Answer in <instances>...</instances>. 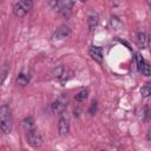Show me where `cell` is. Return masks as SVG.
<instances>
[{"instance_id": "cell-1", "label": "cell", "mask_w": 151, "mask_h": 151, "mask_svg": "<svg viewBox=\"0 0 151 151\" xmlns=\"http://www.w3.org/2000/svg\"><path fill=\"white\" fill-rule=\"evenodd\" d=\"M12 111L8 105H1L0 106V130L2 133L8 134L12 131Z\"/></svg>"}, {"instance_id": "cell-2", "label": "cell", "mask_w": 151, "mask_h": 151, "mask_svg": "<svg viewBox=\"0 0 151 151\" xmlns=\"http://www.w3.org/2000/svg\"><path fill=\"white\" fill-rule=\"evenodd\" d=\"M33 8V0H20L13 6V14L17 18H24Z\"/></svg>"}, {"instance_id": "cell-3", "label": "cell", "mask_w": 151, "mask_h": 151, "mask_svg": "<svg viewBox=\"0 0 151 151\" xmlns=\"http://www.w3.org/2000/svg\"><path fill=\"white\" fill-rule=\"evenodd\" d=\"M26 140L34 149H38L42 145V137L35 129L29 130V131L26 132Z\"/></svg>"}, {"instance_id": "cell-4", "label": "cell", "mask_w": 151, "mask_h": 151, "mask_svg": "<svg viewBox=\"0 0 151 151\" xmlns=\"http://www.w3.org/2000/svg\"><path fill=\"white\" fill-rule=\"evenodd\" d=\"M136 64H137V68H138V71H139L143 76L149 77V76L151 74V67H150V64H149L147 61H145L144 58H143L140 54H138V53H136Z\"/></svg>"}, {"instance_id": "cell-5", "label": "cell", "mask_w": 151, "mask_h": 151, "mask_svg": "<svg viewBox=\"0 0 151 151\" xmlns=\"http://www.w3.org/2000/svg\"><path fill=\"white\" fill-rule=\"evenodd\" d=\"M71 34V28L66 25H61L60 27H58L54 33L52 34V40L54 41H60V40H64L66 39L68 35Z\"/></svg>"}, {"instance_id": "cell-6", "label": "cell", "mask_w": 151, "mask_h": 151, "mask_svg": "<svg viewBox=\"0 0 151 151\" xmlns=\"http://www.w3.org/2000/svg\"><path fill=\"white\" fill-rule=\"evenodd\" d=\"M88 54L90 57L96 60L97 63H101L104 59V54H103V48L99 46H91L88 50Z\"/></svg>"}, {"instance_id": "cell-7", "label": "cell", "mask_w": 151, "mask_h": 151, "mask_svg": "<svg viewBox=\"0 0 151 151\" xmlns=\"http://www.w3.org/2000/svg\"><path fill=\"white\" fill-rule=\"evenodd\" d=\"M58 131L60 136H66L70 132V122L66 117H60L58 120Z\"/></svg>"}, {"instance_id": "cell-8", "label": "cell", "mask_w": 151, "mask_h": 151, "mask_svg": "<svg viewBox=\"0 0 151 151\" xmlns=\"http://www.w3.org/2000/svg\"><path fill=\"white\" fill-rule=\"evenodd\" d=\"M65 110H66V104L60 99L54 100L52 103V105H51V111L54 114H61V113L65 112Z\"/></svg>"}, {"instance_id": "cell-9", "label": "cell", "mask_w": 151, "mask_h": 151, "mask_svg": "<svg viewBox=\"0 0 151 151\" xmlns=\"http://www.w3.org/2000/svg\"><path fill=\"white\" fill-rule=\"evenodd\" d=\"M137 45L142 50H144L149 46V37L144 31L138 32V34H137Z\"/></svg>"}, {"instance_id": "cell-10", "label": "cell", "mask_w": 151, "mask_h": 151, "mask_svg": "<svg viewBox=\"0 0 151 151\" xmlns=\"http://www.w3.org/2000/svg\"><path fill=\"white\" fill-rule=\"evenodd\" d=\"M28 83H29V76H28V74H26V73H24V72H21V73L18 74V77H17V85H18V86L24 87V86H26Z\"/></svg>"}, {"instance_id": "cell-11", "label": "cell", "mask_w": 151, "mask_h": 151, "mask_svg": "<svg viewBox=\"0 0 151 151\" xmlns=\"http://www.w3.org/2000/svg\"><path fill=\"white\" fill-rule=\"evenodd\" d=\"M98 22H99V17H98L96 13H92V14L88 15V18H87V25H88L90 31L94 29V28L97 27Z\"/></svg>"}, {"instance_id": "cell-12", "label": "cell", "mask_w": 151, "mask_h": 151, "mask_svg": "<svg viewBox=\"0 0 151 151\" xmlns=\"http://www.w3.org/2000/svg\"><path fill=\"white\" fill-rule=\"evenodd\" d=\"M22 127H24V130L27 132V131H29V130H33L34 129V119H33V117H26L24 120H22Z\"/></svg>"}, {"instance_id": "cell-13", "label": "cell", "mask_w": 151, "mask_h": 151, "mask_svg": "<svg viewBox=\"0 0 151 151\" xmlns=\"http://www.w3.org/2000/svg\"><path fill=\"white\" fill-rule=\"evenodd\" d=\"M87 97H88V90H81L74 96V99L78 103H83V101H85L87 99Z\"/></svg>"}, {"instance_id": "cell-14", "label": "cell", "mask_w": 151, "mask_h": 151, "mask_svg": "<svg viewBox=\"0 0 151 151\" xmlns=\"http://www.w3.org/2000/svg\"><path fill=\"white\" fill-rule=\"evenodd\" d=\"M72 6H73V4H72L71 1H70V2H66L65 5H63L60 12L63 13L64 17H66V18L70 17V14H71V12H72Z\"/></svg>"}, {"instance_id": "cell-15", "label": "cell", "mask_w": 151, "mask_h": 151, "mask_svg": "<svg viewBox=\"0 0 151 151\" xmlns=\"http://www.w3.org/2000/svg\"><path fill=\"white\" fill-rule=\"evenodd\" d=\"M50 7L54 11H60L63 7V1L61 0H50Z\"/></svg>"}, {"instance_id": "cell-16", "label": "cell", "mask_w": 151, "mask_h": 151, "mask_svg": "<svg viewBox=\"0 0 151 151\" xmlns=\"http://www.w3.org/2000/svg\"><path fill=\"white\" fill-rule=\"evenodd\" d=\"M140 93L144 98H147L150 94H151V86H150V83H146L142 88H140Z\"/></svg>"}, {"instance_id": "cell-17", "label": "cell", "mask_w": 151, "mask_h": 151, "mask_svg": "<svg viewBox=\"0 0 151 151\" xmlns=\"http://www.w3.org/2000/svg\"><path fill=\"white\" fill-rule=\"evenodd\" d=\"M88 112L91 113V114H94L96 112H97V101H92V104H91V106H90V110H88Z\"/></svg>"}, {"instance_id": "cell-18", "label": "cell", "mask_w": 151, "mask_h": 151, "mask_svg": "<svg viewBox=\"0 0 151 151\" xmlns=\"http://www.w3.org/2000/svg\"><path fill=\"white\" fill-rule=\"evenodd\" d=\"M144 116H145V118H144V119H145V120H147V119H149V107H147V106H145V107H144Z\"/></svg>"}, {"instance_id": "cell-19", "label": "cell", "mask_w": 151, "mask_h": 151, "mask_svg": "<svg viewBox=\"0 0 151 151\" xmlns=\"http://www.w3.org/2000/svg\"><path fill=\"white\" fill-rule=\"evenodd\" d=\"M80 1H81V2H85V1H86V0H80Z\"/></svg>"}]
</instances>
